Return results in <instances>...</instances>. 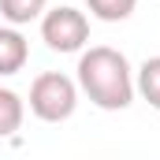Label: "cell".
Listing matches in <instances>:
<instances>
[{"label": "cell", "mask_w": 160, "mask_h": 160, "mask_svg": "<svg viewBox=\"0 0 160 160\" xmlns=\"http://www.w3.org/2000/svg\"><path fill=\"white\" fill-rule=\"evenodd\" d=\"M78 89L104 112H123L134 101V71L130 60L112 45H89L78 56Z\"/></svg>", "instance_id": "1"}, {"label": "cell", "mask_w": 160, "mask_h": 160, "mask_svg": "<svg viewBox=\"0 0 160 160\" xmlns=\"http://www.w3.org/2000/svg\"><path fill=\"white\" fill-rule=\"evenodd\" d=\"M78 108V82L63 71H45L30 86V112L41 123H63Z\"/></svg>", "instance_id": "2"}, {"label": "cell", "mask_w": 160, "mask_h": 160, "mask_svg": "<svg viewBox=\"0 0 160 160\" xmlns=\"http://www.w3.org/2000/svg\"><path fill=\"white\" fill-rule=\"evenodd\" d=\"M41 41L52 48V52H82L86 41H89V19L86 11L71 8V4H60V8H45L41 15Z\"/></svg>", "instance_id": "3"}, {"label": "cell", "mask_w": 160, "mask_h": 160, "mask_svg": "<svg viewBox=\"0 0 160 160\" xmlns=\"http://www.w3.org/2000/svg\"><path fill=\"white\" fill-rule=\"evenodd\" d=\"M26 60H30V45L22 38V30L19 26H0V78H8V75H19L22 67H26Z\"/></svg>", "instance_id": "4"}, {"label": "cell", "mask_w": 160, "mask_h": 160, "mask_svg": "<svg viewBox=\"0 0 160 160\" xmlns=\"http://www.w3.org/2000/svg\"><path fill=\"white\" fill-rule=\"evenodd\" d=\"M22 119H26V101L15 89L0 86V138H11L22 127Z\"/></svg>", "instance_id": "5"}, {"label": "cell", "mask_w": 160, "mask_h": 160, "mask_svg": "<svg viewBox=\"0 0 160 160\" xmlns=\"http://www.w3.org/2000/svg\"><path fill=\"white\" fill-rule=\"evenodd\" d=\"M134 89L149 101V108H157V112H160V56H149V60L138 67V75H134Z\"/></svg>", "instance_id": "6"}, {"label": "cell", "mask_w": 160, "mask_h": 160, "mask_svg": "<svg viewBox=\"0 0 160 160\" xmlns=\"http://www.w3.org/2000/svg\"><path fill=\"white\" fill-rule=\"evenodd\" d=\"M48 0H0V15L11 22V26H26L45 15Z\"/></svg>", "instance_id": "7"}, {"label": "cell", "mask_w": 160, "mask_h": 160, "mask_svg": "<svg viewBox=\"0 0 160 160\" xmlns=\"http://www.w3.org/2000/svg\"><path fill=\"white\" fill-rule=\"evenodd\" d=\"M86 8H89V15L101 19V22H123V19L134 15L138 0H86Z\"/></svg>", "instance_id": "8"}]
</instances>
